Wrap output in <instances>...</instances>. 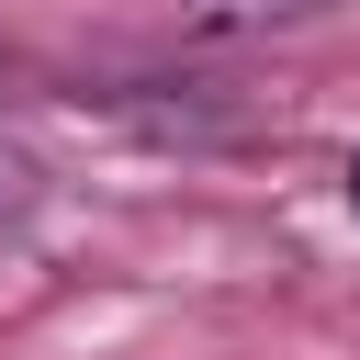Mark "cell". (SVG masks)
Returning a JSON list of instances; mask_svg holds the SVG:
<instances>
[{
    "label": "cell",
    "mask_w": 360,
    "mask_h": 360,
    "mask_svg": "<svg viewBox=\"0 0 360 360\" xmlns=\"http://www.w3.org/2000/svg\"><path fill=\"white\" fill-rule=\"evenodd\" d=\"M34 202H45V169H34L22 146H0V225H22Z\"/></svg>",
    "instance_id": "cell-1"
},
{
    "label": "cell",
    "mask_w": 360,
    "mask_h": 360,
    "mask_svg": "<svg viewBox=\"0 0 360 360\" xmlns=\"http://www.w3.org/2000/svg\"><path fill=\"white\" fill-rule=\"evenodd\" d=\"M349 214H360V158H349Z\"/></svg>",
    "instance_id": "cell-2"
}]
</instances>
